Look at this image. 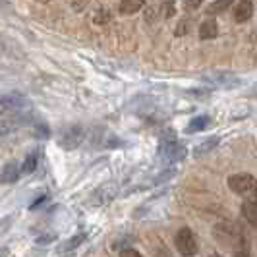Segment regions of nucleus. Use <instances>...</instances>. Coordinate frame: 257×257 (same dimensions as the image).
I'll list each match as a JSON object with an SVG mask.
<instances>
[{
    "instance_id": "6ab92c4d",
    "label": "nucleus",
    "mask_w": 257,
    "mask_h": 257,
    "mask_svg": "<svg viewBox=\"0 0 257 257\" xmlns=\"http://www.w3.org/2000/svg\"><path fill=\"white\" fill-rule=\"evenodd\" d=\"M10 226H12V217H4V219H0V234L8 232L10 230Z\"/></svg>"
},
{
    "instance_id": "1a4fd4ad",
    "label": "nucleus",
    "mask_w": 257,
    "mask_h": 257,
    "mask_svg": "<svg viewBox=\"0 0 257 257\" xmlns=\"http://www.w3.org/2000/svg\"><path fill=\"white\" fill-rule=\"evenodd\" d=\"M251 16H253V0H240L238 8L234 12V20L238 24H242V22H247Z\"/></svg>"
},
{
    "instance_id": "9d476101",
    "label": "nucleus",
    "mask_w": 257,
    "mask_h": 257,
    "mask_svg": "<svg viewBox=\"0 0 257 257\" xmlns=\"http://www.w3.org/2000/svg\"><path fill=\"white\" fill-rule=\"evenodd\" d=\"M217 33H219V27H217V22H215L213 18L207 20V22H203L201 27H199V37L203 39V41H207V39H215L217 37Z\"/></svg>"
},
{
    "instance_id": "7ed1b4c3",
    "label": "nucleus",
    "mask_w": 257,
    "mask_h": 257,
    "mask_svg": "<svg viewBox=\"0 0 257 257\" xmlns=\"http://www.w3.org/2000/svg\"><path fill=\"white\" fill-rule=\"evenodd\" d=\"M29 120H31V112H29V114L12 112V110H8V108H4V106L0 104V136L12 132V130L18 128V126H24Z\"/></svg>"
},
{
    "instance_id": "ddd939ff",
    "label": "nucleus",
    "mask_w": 257,
    "mask_h": 257,
    "mask_svg": "<svg viewBox=\"0 0 257 257\" xmlns=\"http://www.w3.org/2000/svg\"><path fill=\"white\" fill-rule=\"evenodd\" d=\"M242 215H244V219L257 228V203H249V201H245L244 205H242Z\"/></svg>"
},
{
    "instance_id": "dca6fc26",
    "label": "nucleus",
    "mask_w": 257,
    "mask_h": 257,
    "mask_svg": "<svg viewBox=\"0 0 257 257\" xmlns=\"http://www.w3.org/2000/svg\"><path fill=\"white\" fill-rule=\"evenodd\" d=\"M37 163H39V155L37 153H29L26 157V161L22 163V172H24V174H31V172H35Z\"/></svg>"
},
{
    "instance_id": "2eb2a0df",
    "label": "nucleus",
    "mask_w": 257,
    "mask_h": 257,
    "mask_svg": "<svg viewBox=\"0 0 257 257\" xmlns=\"http://www.w3.org/2000/svg\"><path fill=\"white\" fill-rule=\"evenodd\" d=\"M209 116H195L192 122H190V126L186 128L188 134H195V132H201V130H205L209 126Z\"/></svg>"
},
{
    "instance_id": "5701e85b",
    "label": "nucleus",
    "mask_w": 257,
    "mask_h": 257,
    "mask_svg": "<svg viewBox=\"0 0 257 257\" xmlns=\"http://www.w3.org/2000/svg\"><path fill=\"white\" fill-rule=\"evenodd\" d=\"M186 29H188V22H182L180 26L176 27V35H184V33H186Z\"/></svg>"
},
{
    "instance_id": "f3484780",
    "label": "nucleus",
    "mask_w": 257,
    "mask_h": 257,
    "mask_svg": "<svg viewBox=\"0 0 257 257\" xmlns=\"http://www.w3.org/2000/svg\"><path fill=\"white\" fill-rule=\"evenodd\" d=\"M232 2H234V0H217V2L209 4V8H207V16H213V14L224 12L226 8H230Z\"/></svg>"
},
{
    "instance_id": "20e7f679",
    "label": "nucleus",
    "mask_w": 257,
    "mask_h": 257,
    "mask_svg": "<svg viewBox=\"0 0 257 257\" xmlns=\"http://www.w3.org/2000/svg\"><path fill=\"white\" fill-rule=\"evenodd\" d=\"M83 138H85V130L81 128L79 124H72V126H68V128L62 130V134L58 136V145H60L62 149L72 151V149H77V147L81 145Z\"/></svg>"
},
{
    "instance_id": "6e6552de",
    "label": "nucleus",
    "mask_w": 257,
    "mask_h": 257,
    "mask_svg": "<svg viewBox=\"0 0 257 257\" xmlns=\"http://www.w3.org/2000/svg\"><path fill=\"white\" fill-rule=\"evenodd\" d=\"M22 167L18 161H8L0 170V184H16L22 176Z\"/></svg>"
},
{
    "instance_id": "0eeeda50",
    "label": "nucleus",
    "mask_w": 257,
    "mask_h": 257,
    "mask_svg": "<svg viewBox=\"0 0 257 257\" xmlns=\"http://www.w3.org/2000/svg\"><path fill=\"white\" fill-rule=\"evenodd\" d=\"M159 153H161L163 159H167L170 163H178V161H182V159L186 157L188 151H186L184 143L176 142V140H163Z\"/></svg>"
},
{
    "instance_id": "412c9836",
    "label": "nucleus",
    "mask_w": 257,
    "mask_h": 257,
    "mask_svg": "<svg viewBox=\"0 0 257 257\" xmlns=\"http://www.w3.org/2000/svg\"><path fill=\"white\" fill-rule=\"evenodd\" d=\"M54 240H56V236H54V234H45V236L37 238L35 242H37V244H49V242H54Z\"/></svg>"
},
{
    "instance_id": "f8f14e48",
    "label": "nucleus",
    "mask_w": 257,
    "mask_h": 257,
    "mask_svg": "<svg viewBox=\"0 0 257 257\" xmlns=\"http://www.w3.org/2000/svg\"><path fill=\"white\" fill-rule=\"evenodd\" d=\"M85 238H87V234L85 232H81V234H76V236H72L70 240H66L64 244L58 247V253H68V251H72V249H76L77 245H81L85 242Z\"/></svg>"
},
{
    "instance_id": "f03ea898",
    "label": "nucleus",
    "mask_w": 257,
    "mask_h": 257,
    "mask_svg": "<svg viewBox=\"0 0 257 257\" xmlns=\"http://www.w3.org/2000/svg\"><path fill=\"white\" fill-rule=\"evenodd\" d=\"M174 245H176V249H178V253H180L182 257L197 255V249H199L197 240H195V234H193L190 228H186V226L176 232V236H174Z\"/></svg>"
},
{
    "instance_id": "423d86ee",
    "label": "nucleus",
    "mask_w": 257,
    "mask_h": 257,
    "mask_svg": "<svg viewBox=\"0 0 257 257\" xmlns=\"http://www.w3.org/2000/svg\"><path fill=\"white\" fill-rule=\"evenodd\" d=\"M116 192H118V186L114 182H106L103 186H99L95 192L91 193L89 197V205L91 207H104L108 205L112 199L116 197Z\"/></svg>"
},
{
    "instance_id": "b1692460",
    "label": "nucleus",
    "mask_w": 257,
    "mask_h": 257,
    "mask_svg": "<svg viewBox=\"0 0 257 257\" xmlns=\"http://www.w3.org/2000/svg\"><path fill=\"white\" fill-rule=\"evenodd\" d=\"M211 257H222V255H219V253H215V255H211Z\"/></svg>"
},
{
    "instance_id": "4468645a",
    "label": "nucleus",
    "mask_w": 257,
    "mask_h": 257,
    "mask_svg": "<svg viewBox=\"0 0 257 257\" xmlns=\"http://www.w3.org/2000/svg\"><path fill=\"white\" fill-rule=\"evenodd\" d=\"M145 0H122L120 2V14H136L140 12Z\"/></svg>"
},
{
    "instance_id": "f257e3e1",
    "label": "nucleus",
    "mask_w": 257,
    "mask_h": 257,
    "mask_svg": "<svg viewBox=\"0 0 257 257\" xmlns=\"http://www.w3.org/2000/svg\"><path fill=\"white\" fill-rule=\"evenodd\" d=\"M228 188L236 195L244 197L249 203H257V178L247 174V172H240V174H232L228 176Z\"/></svg>"
},
{
    "instance_id": "a211bd4d",
    "label": "nucleus",
    "mask_w": 257,
    "mask_h": 257,
    "mask_svg": "<svg viewBox=\"0 0 257 257\" xmlns=\"http://www.w3.org/2000/svg\"><path fill=\"white\" fill-rule=\"evenodd\" d=\"M201 6V0H184V8L188 10V12H192V10H197Z\"/></svg>"
},
{
    "instance_id": "39448f33",
    "label": "nucleus",
    "mask_w": 257,
    "mask_h": 257,
    "mask_svg": "<svg viewBox=\"0 0 257 257\" xmlns=\"http://www.w3.org/2000/svg\"><path fill=\"white\" fill-rule=\"evenodd\" d=\"M0 104L12 112H22V114H29L31 112V103L26 95L22 93H8L0 97Z\"/></svg>"
},
{
    "instance_id": "9b49d317",
    "label": "nucleus",
    "mask_w": 257,
    "mask_h": 257,
    "mask_svg": "<svg viewBox=\"0 0 257 257\" xmlns=\"http://www.w3.org/2000/svg\"><path fill=\"white\" fill-rule=\"evenodd\" d=\"M219 142L220 140L217 138V136H213V138H209V140H205V142H201L195 149H193V157H197V159H199V157L207 155L209 151H213V149L219 145Z\"/></svg>"
},
{
    "instance_id": "aec40b11",
    "label": "nucleus",
    "mask_w": 257,
    "mask_h": 257,
    "mask_svg": "<svg viewBox=\"0 0 257 257\" xmlns=\"http://www.w3.org/2000/svg\"><path fill=\"white\" fill-rule=\"evenodd\" d=\"M118 257H143L140 251H136V249H132V247H126V249H122L120 251V255Z\"/></svg>"
},
{
    "instance_id": "4be33fe9",
    "label": "nucleus",
    "mask_w": 257,
    "mask_h": 257,
    "mask_svg": "<svg viewBox=\"0 0 257 257\" xmlns=\"http://www.w3.org/2000/svg\"><path fill=\"white\" fill-rule=\"evenodd\" d=\"M234 257H249V245H244L240 249L234 251Z\"/></svg>"
}]
</instances>
